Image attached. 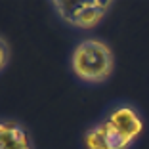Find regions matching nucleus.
Instances as JSON below:
<instances>
[{
  "label": "nucleus",
  "mask_w": 149,
  "mask_h": 149,
  "mask_svg": "<svg viewBox=\"0 0 149 149\" xmlns=\"http://www.w3.org/2000/svg\"><path fill=\"white\" fill-rule=\"evenodd\" d=\"M69 69L79 82L97 86L111 79L115 71V54L100 36H84L69 54Z\"/></svg>",
  "instance_id": "nucleus-1"
},
{
  "label": "nucleus",
  "mask_w": 149,
  "mask_h": 149,
  "mask_svg": "<svg viewBox=\"0 0 149 149\" xmlns=\"http://www.w3.org/2000/svg\"><path fill=\"white\" fill-rule=\"evenodd\" d=\"M50 10L56 13V17L65 23L71 29L79 31H92L107 17V13L113 10V2H100V0H88V2H50Z\"/></svg>",
  "instance_id": "nucleus-2"
},
{
  "label": "nucleus",
  "mask_w": 149,
  "mask_h": 149,
  "mask_svg": "<svg viewBox=\"0 0 149 149\" xmlns=\"http://www.w3.org/2000/svg\"><path fill=\"white\" fill-rule=\"evenodd\" d=\"M101 118H105L120 136H124L134 145L138 143V140L141 138L143 128H145L141 111L138 109L134 103L124 101V100L111 103V105L105 109V113L101 115Z\"/></svg>",
  "instance_id": "nucleus-3"
},
{
  "label": "nucleus",
  "mask_w": 149,
  "mask_h": 149,
  "mask_svg": "<svg viewBox=\"0 0 149 149\" xmlns=\"http://www.w3.org/2000/svg\"><path fill=\"white\" fill-rule=\"evenodd\" d=\"M82 149H132L134 143L120 136L105 118L88 124L80 138Z\"/></svg>",
  "instance_id": "nucleus-4"
},
{
  "label": "nucleus",
  "mask_w": 149,
  "mask_h": 149,
  "mask_svg": "<svg viewBox=\"0 0 149 149\" xmlns=\"http://www.w3.org/2000/svg\"><path fill=\"white\" fill-rule=\"evenodd\" d=\"M0 149H35V140L21 120L0 117Z\"/></svg>",
  "instance_id": "nucleus-5"
},
{
  "label": "nucleus",
  "mask_w": 149,
  "mask_h": 149,
  "mask_svg": "<svg viewBox=\"0 0 149 149\" xmlns=\"http://www.w3.org/2000/svg\"><path fill=\"white\" fill-rule=\"evenodd\" d=\"M10 63V46L2 36H0V73H4Z\"/></svg>",
  "instance_id": "nucleus-6"
}]
</instances>
